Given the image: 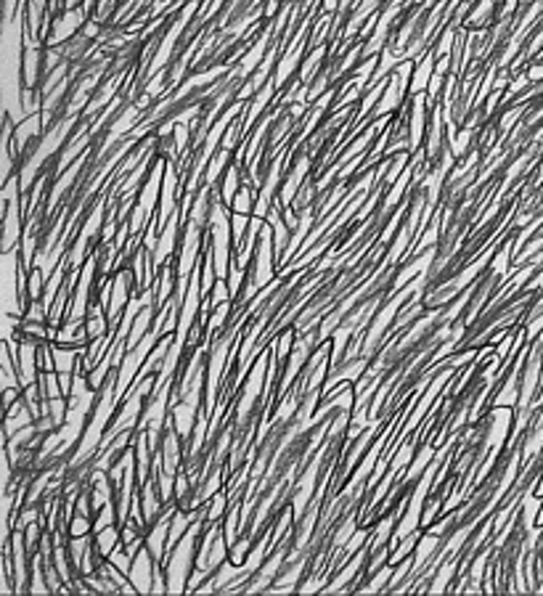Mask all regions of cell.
I'll return each mask as SVG.
<instances>
[{
	"mask_svg": "<svg viewBox=\"0 0 543 596\" xmlns=\"http://www.w3.org/2000/svg\"><path fill=\"white\" fill-rule=\"evenodd\" d=\"M435 64H437V51H432V48H427L422 56H416V66H413V77H411L408 95L427 93L429 82H432V75H435Z\"/></svg>",
	"mask_w": 543,
	"mask_h": 596,
	"instance_id": "cell-1",
	"label": "cell"
},
{
	"mask_svg": "<svg viewBox=\"0 0 543 596\" xmlns=\"http://www.w3.org/2000/svg\"><path fill=\"white\" fill-rule=\"evenodd\" d=\"M35 422H38V419H35L32 408L26 406L24 397H19V400L13 403L11 408L6 411V424H3V435L11 437L13 432H19L22 427H26V424H35Z\"/></svg>",
	"mask_w": 543,
	"mask_h": 596,
	"instance_id": "cell-2",
	"label": "cell"
},
{
	"mask_svg": "<svg viewBox=\"0 0 543 596\" xmlns=\"http://www.w3.org/2000/svg\"><path fill=\"white\" fill-rule=\"evenodd\" d=\"M93 543H95V551L101 556H109L119 543H122V528L117 525H109V528H101L93 533Z\"/></svg>",
	"mask_w": 543,
	"mask_h": 596,
	"instance_id": "cell-3",
	"label": "cell"
},
{
	"mask_svg": "<svg viewBox=\"0 0 543 596\" xmlns=\"http://www.w3.org/2000/svg\"><path fill=\"white\" fill-rule=\"evenodd\" d=\"M228 157H231V151L228 148H220V151H215V157L210 159V165H207V172H204V183L207 185H217V181L223 178V172L228 170Z\"/></svg>",
	"mask_w": 543,
	"mask_h": 596,
	"instance_id": "cell-4",
	"label": "cell"
},
{
	"mask_svg": "<svg viewBox=\"0 0 543 596\" xmlns=\"http://www.w3.org/2000/svg\"><path fill=\"white\" fill-rule=\"evenodd\" d=\"M496 6H498V0H477V6L469 11L464 26H477V29L485 26L490 22V16H493V11H496Z\"/></svg>",
	"mask_w": 543,
	"mask_h": 596,
	"instance_id": "cell-5",
	"label": "cell"
},
{
	"mask_svg": "<svg viewBox=\"0 0 543 596\" xmlns=\"http://www.w3.org/2000/svg\"><path fill=\"white\" fill-rule=\"evenodd\" d=\"M250 215H244V212H231V234H234V252L241 250V244H244V238H247V231L244 228H250Z\"/></svg>",
	"mask_w": 543,
	"mask_h": 596,
	"instance_id": "cell-6",
	"label": "cell"
},
{
	"mask_svg": "<svg viewBox=\"0 0 543 596\" xmlns=\"http://www.w3.org/2000/svg\"><path fill=\"white\" fill-rule=\"evenodd\" d=\"M91 533H93V517L75 512L72 519H69V538H75V535H91Z\"/></svg>",
	"mask_w": 543,
	"mask_h": 596,
	"instance_id": "cell-7",
	"label": "cell"
}]
</instances>
